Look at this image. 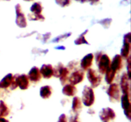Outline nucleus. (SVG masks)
<instances>
[{
  "label": "nucleus",
  "instance_id": "obj_1",
  "mask_svg": "<svg viewBox=\"0 0 131 122\" xmlns=\"http://www.w3.org/2000/svg\"><path fill=\"white\" fill-rule=\"evenodd\" d=\"M95 102V94L93 89L91 87L86 86L83 91V102L86 106L90 107Z\"/></svg>",
  "mask_w": 131,
  "mask_h": 122
},
{
  "label": "nucleus",
  "instance_id": "obj_2",
  "mask_svg": "<svg viewBox=\"0 0 131 122\" xmlns=\"http://www.w3.org/2000/svg\"><path fill=\"white\" fill-rule=\"evenodd\" d=\"M107 94L110 96V100L113 102H119L120 100V92L117 84H111L107 90Z\"/></svg>",
  "mask_w": 131,
  "mask_h": 122
},
{
  "label": "nucleus",
  "instance_id": "obj_3",
  "mask_svg": "<svg viewBox=\"0 0 131 122\" xmlns=\"http://www.w3.org/2000/svg\"><path fill=\"white\" fill-rule=\"evenodd\" d=\"M87 78L93 87H97L101 84L102 78L95 71L92 69H89L87 72Z\"/></svg>",
  "mask_w": 131,
  "mask_h": 122
},
{
  "label": "nucleus",
  "instance_id": "obj_4",
  "mask_svg": "<svg viewBox=\"0 0 131 122\" xmlns=\"http://www.w3.org/2000/svg\"><path fill=\"white\" fill-rule=\"evenodd\" d=\"M99 116L101 120L104 122H107L110 120H113L116 118L115 111L111 108H103L100 111Z\"/></svg>",
  "mask_w": 131,
  "mask_h": 122
},
{
  "label": "nucleus",
  "instance_id": "obj_5",
  "mask_svg": "<svg viewBox=\"0 0 131 122\" xmlns=\"http://www.w3.org/2000/svg\"><path fill=\"white\" fill-rule=\"evenodd\" d=\"M15 10H16V22L17 25L21 28L26 27L27 26V22L26 19L24 14L22 11L21 6L19 4L15 6Z\"/></svg>",
  "mask_w": 131,
  "mask_h": 122
},
{
  "label": "nucleus",
  "instance_id": "obj_6",
  "mask_svg": "<svg viewBox=\"0 0 131 122\" xmlns=\"http://www.w3.org/2000/svg\"><path fill=\"white\" fill-rule=\"evenodd\" d=\"M99 70L101 74H105L111 65V60L107 55H102L99 60Z\"/></svg>",
  "mask_w": 131,
  "mask_h": 122
},
{
  "label": "nucleus",
  "instance_id": "obj_7",
  "mask_svg": "<svg viewBox=\"0 0 131 122\" xmlns=\"http://www.w3.org/2000/svg\"><path fill=\"white\" fill-rule=\"evenodd\" d=\"M122 107L124 110V113L125 116L129 119H130L131 116V109H130V102L129 95L124 94L121 99Z\"/></svg>",
  "mask_w": 131,
  "mask_h": 122
},
{
  "label": "nucleus",
  "instance_id": "obj_8",
  "mask_svg": "<svg viewBox=\"0 0 131 122\" xmlns=\"http://www.w3.org/2000/svg\"><path fill=\"white\" fill-rule=\"evenodd\" d=\"M130 50V33L125 34L124 36V45L121 50V57L127 58L129 56Z\"/></svg>",
  "mask_w": 131,
  "mask_h": 122
},
{
  "label": "nucleus",
  "instance_id": "obj_9",
  "mask_svg": "<svg viewBox=\"0 0 131 122\" xmlns=\"http://www.w3.org/2000/svg\"><path fill=\"white\" fill-rule=\"evenodd\" d=\"M15 83L17 86L20 88L21 90H27L29 86V78L28 76L26 74H22L20 76H15Z\"/></svg>",
  "mask_w": 131,
  "mask_h": 122
},
{
  "label": "nucleus",
  "instance_id": "obj_10",
  "mask_svg": "<svg viewBox=\"0 0 131 122\" xmlns=\"http://www.w3.org/2000/svg\"><path fill=\"white\" fill-rule=\"evenodd\" d=\"M84 73L83 71H77L73 72L69 78L70 84L75 85L79 83L82 82L84 80Z\"/></svg>",
  "mask_w": 131,
  "mask_h": 122
},
{
  "label": "nucleus",
  "instance_id": "obj_11",
  "mask_svg": "<svg viewBox=\"0 0 131 122\" xmlns=\"http://www.w3.org/2000/svg\"><path fill=\"white\" fill-rule=\"evenodd\" d=\"M129 79L127 74L124 73L121 78V83H120V86H121L122 90L124 94H128L129 95L130 93V83H129Z\"/></svg>",
  "mask_w": 131,
  "mask_h": 122
},
{
  "label": "nucleus",
  "instance_id": "obj_12",
  "mask_svg": "<svg viewBox=\"0 0 131 122\" xmlns=\"http://www.w3.org/2000/svg\"><path fill=\"white\" fill-rule=\"evenodd\" d=\"M40 72L44 78L49 79L54 75V69L51 64H44L42 66Z\"/></svg>",
  "mask_w": 131,
  "mask_h": 122
},
{
  "label": "nucleus",
  "instance_id": "obj_13",
  "mask_svg": "<svg viewBox=\"0 0 131 122\" xmlns=\"http://www.w3.org/2000/svg\"><path fill=\"white\" fill-rule=\"evenodd\" d=\"M41 78H42V75L40 72L39 69L35 66L32 67L29 71V73H28L29 80H30L31 81H33V82H37L41 80Z\"/></svg>",
  "mask_w": 131,
  "mask_h": 122
},
{
  "label": "nucleus",
  "instance_id": "obj_14",
  "mask_svg": "<svg viewBox=\"0 0 131 122\" xmlns=\"http://www.w3.org/2000/svg\"><path fill=\"white\" fill-rule=\"evenodd\" d=\"M93 58H94V56L92 53L86 55L81 62V66L82 68L84 70L89 69L93 63Z\"/></svg>",
  "mask_w": 131,
  "mask_h": 122
},
{
  "label": "nucleus",
  "instance_id": "obj_15",
  "mask_svg": "<svg viewBox=\"0 0 131 122\" xmlns=\"http://www.w3.org/2000/svg\"><path fill=\"white\" fill-rule=\"evenodd\" d=\"M122 57L119 55H116L113 59L112 62L110 65V67L113 70L116 72L117 71H119L122 68Z\"/></svg>",
  "mask_w": 131,
  "mask_h": 122
},
{
  "label": "nucleus",
  "instance_id": "obj_16",
  "mask_svg": "<svg viewBox=\"0 0 131 122\" xmlns=\"http://www.w3.org/2000/svg\"><path fill=\"white\" fill-rule=\"evenodd\" d=\"M13 79H14V76H13L12 74L10 73L6 75L0 81V88L6 89L7 88L10 87L12 83Z\"/></svg>",
  "mask_w": 131,
  "mask_h": 122
},
{
  "label": "nucleus",
  "instance_id": "obj_17",
  "mask_svg": "<svg viewBox=\"0 0 131 122\" xmlns=\"http://www.w3.org/2000/svg\"><path fill=\"white\" fill-rule=\"evenodd\" d=\"M62 92L64 95L67 96L72 97L74 96L77 93V88L74 85L69 84L64 86L62 90Z\"/></svg>",
  "mask_w": 131,
  "mask_h": 122
},
{
  "label": "nucleus",
  "instance_id": "obj_18",
  "mask_svg": "<svg viewBox=\"0 0 131 122\" xmlns=\"http://www.w3.org/2000/svg\"><path fill=\"white\" fill-rule=\"evenodd\" d=\"M52 88L50 86H43L40 88V95L43 99H49L52 94Z\"/></svg>",
  "mask_w": 131,
  "mask_h": 122
},
{
  "label": "nucleus",
  "instance_id": "obj_19",
  "mask_svg": "<svg viewBox=\"0 0 131 122\" xmlns=\"http://www.w3.org/2000/svg\"><path fill=\"white\" fill-rule=\"evenodd\" d=\"M9 113H10V109L8 105L5 104V102L0 100V118L7 116Z\"/></svg>",
  "mask_w": 131,
  "mask_h": 122
},
{
  "label": "nucleus",
  "instance_id": "obj_20",
  "mask_svg": "<svg viewBox=\"0 0 131 122\" xmlns=\"http://www.w3.org/2000/svg\"><path fill=\"white\" fill-rule=\"evenodd\" d=\"M69 69L67 67H63L61 72H60V75H59V78H60V81H61V83L62 85H64V84L67 81L68 78H69Z\"/></svg>",
  "mask_w": 131,
  "mask_h": 122
},
{
  "label": "nucleus",
  "instance_id": "obj_21",
  "mask_svg": "<svg viewBox=\"0 0 131 122\" xmlns=\"http://www.w3.org/2000/svg\"><path fill=\"white\" fill-rule=\"evenodd\" d=\"M116 72L114 70H113L111 67H109L107 69V71L105 74H106V78H105V80H106V82L108 84H111V83L113 81L114 79H115V74H116Z\"/></svg>",
  "mask_w": 131,
  "mask_h": 122
},
{
  "label": "nucleus",
  "instance_id": "obj_22",
  "mask_svg": "<svg viewBox=\"0 0 131 122\" xmlns=\"http://www.w3.org/2000/svg\"><path fill=\"white\" fill-rule=\"evenodd\" d=\"M42 5H41L40 3H35L31 7L30 10L32 12L31 14L33 15H41V12L42 11Z\"/></svg>",
  "mask_w": 131,
  "mask_h": 122
},
{
  "label": "nucleus",
  "instance_id": "obj_23",
  "mask_svg": "<svg viewBox=\"0 0 131 122\" xmlns=\"http://www.w3.org/2000/svg\"><path fill=\"white\" fill-rule=\"evenodd\" d=\"M81 108V100L78 97H75L73 99L72 102V110L74 112H78Z\"/></svg>",
  "mask_w": 131,
  "mask_h": 122
},
{
  "label": "nucleus",
  "instance_id": "obj_24",
  "mask_svg": "<svg viewBox=\"0 0 131 122\" xmlns=\"http://www.w3.org/2000/svg\"><path fill=\"white\" fill-rule=\"evenodd\" d=\"M88 33V30H86L85 32H84L83 33H82L80 35V36L76 39L74 41L75 44L77 45H79V44H89V43L86 41V39H85V35L86 34Z\"/></svg>",
  "mask_w": 131,
  "mask_h": 122
},
{
  "label": "nucleus",
  "instance_id": "obj_25",
  "mask_svg": "<svg viewBox=\"0 0 131 122\" xmlns=\"http://www.w3.org/2000/svg\"><path fill=\"white\" fill-rule=\"evenodd\" d=\"M28 18L31 20H41V21H43L45 20V17L42 15H33V14H29Z\"/></svg>",
  "mask_w": 131,
  "mask_h": 122
},
{
  "label": "nucleus",
  "instance_id": "obj_26",
  "mask_svg": "<svg viewBox=\"0 0 131 122\" xmlns=\"http://www.w3.org/2000/svg\"><path fill=\"white\" fill-rule=\"evenodd\" d=\"M56 3L61 7H65L70 5L71 0H55Z\"/></svg>",
  "mask_w": 131,
  "mask_h": 122
},
{
  "label": "nucleus",
  "instance_id": "obj_27",
  "mask_svg": "<svg viewBox=\"0 0 131 122\" xmlns=\"http://www.w3.org/2000/svg\"><path fill=\"white\" fill-rule=\"evenodd\" d=\"M58 122H67V116L65 114H62L60 116Z\"/></svg>",
  "mask_w": 131,
  "mask_h": 122
},
{
  "label": "nucleus",
  "instance_id": "obj_28",
  "mask_svg": "<svg viewBox=\"0 0 131 122\" xmlns=\"http://www.w3.org/2000/svg\"><path fill=\"white\" fill-rule=\"evenodd\" d=\"M127 71H128L127 75H128V76H129V79H130V57H129V58H128Z\"/></svg>",
  "mask_w": 131,
  "mask_h": 122
},
{
  "label": "nucleus",
  "instance_id": "obj_29",
  "mask_svg": "<svg viewBox=\"0 0 131 122\" xmlns=\"http://www.w3.org/2000/svg\"><path fill=\"white\" fill-rule=\"evenodd\" d=\"M0 122H9V121L4 118H0Z\"/></svg>",
  "mask_w": 131,
  "mask_h": 122
},
{
  "label": "nucleus",
  "instance_id": "obj_30",
  "mask_svg": "<svg viewBox=\"0 0 131 122\" xmlns=\"http://www.w3.org/2000/svg\"><path fill=\"white\" fill-rule=\"evenodd\" d=\"M89 1H90L91 4H92V5H93V4L97 3V2H99V0H89Z\"/></svg>",
  "mask_w": 131,
  "mask_h": 122
},
{
  "label": "nucleus",
  "instance_id": "obj_31",
  "mask_svg": "<svg viewBox=\"0 0 131 122\" xmlns=\"http://www.w3.org/2000/svg\"><path fill=\"white\" fill-rule=\"evenodd\" d=\"M75 1H78V2H80V3H85L86 2V1H88L89 0H75Z\"/></svg>",
  "mask_w": 131,
  "mask_h": 122
},
{
  "label": "nucleus",
  "instance_id": "obj_32",
  "mask_svg": "<svg viewBox=\"0 0 131 122\" xmlns=\"http://www.w3.org/2000/svg\"><path fill=\"white\" fill-rule=\"evenodd\" d=\"M26 1H33V0H24Z\"/></svg>",
  "mask_w": 131,
  "mask_h": 122
},
{
  "label": "nucleus",
  "instance_id": "obj_33",
  "mask_svg": "<svg viewBox=\"0 0 131 122\" xmlns=\"http://www.w3.org/2000/svg\"><path fill=\"white\" fill-rule=\"evenodd\" d=\"M6 1H10V0H6Z\"/></svg>",
  "mask_w": 131,
  "mask_h": 122
},
{
  "label": "nucleus",
  "instance_id": "obj_34",
  "mask_svg": "<svg viewBox=\"0 0 131 122\" xmlns=\"http://www.w3.org/2000/svg\"><path fill=\"white\" fill-rule=\"evenodd\" d=\"M75 122H78V121H75Z\"/></svg>",
  "mask_w": 131,
  "mask_h": 122
}]
</instances>
